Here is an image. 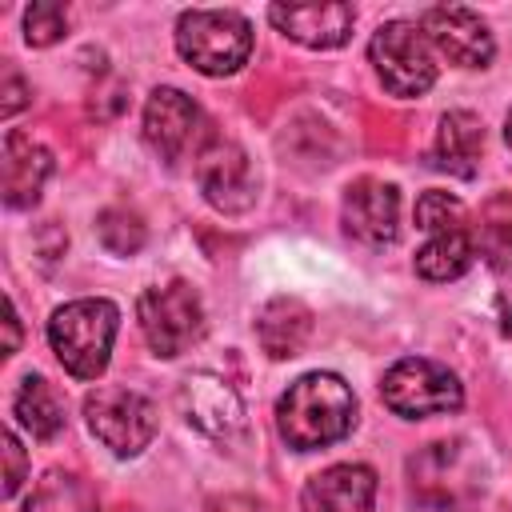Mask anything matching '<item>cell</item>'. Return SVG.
Masks as SVG:
<instances>
[{"instance_id": "e0dca14e", "label": "cell", "mask_w": 512, "mask_h": 512, "mask_svg": "<svg viewBox=\"0 0 512 512\" xmlns=\"http://www.w3.org/2000/svg\"><path fill=\"white\" fill-rule=\"evenodd\" d=\"M480 152H484V128H480V120L472 112H464V108L444 112L440 116V128H436V140H432V168L468 180L480 168Z\"/></svg>"}, {"instance_id": "8fae6325", "label": "cell", "mask_w": 512, "mask_h": 512, "mask_svg": "<svg viewBox=\"0 0 512 512\" xmlns=\"http://www.w3.org/2000/svg\"><path fill=\"white\" fill-rule=\"evenodd\" d=\"M180 408H184L188 424H196L216 444H236L244 436V428H248L236 388L228 380L212 376V372H192L180 384Z\"/></svg>"}, {"instance_id": "3957f363", "label": "cell", "mask_w": 512, "mask_h": 512, "mask_svg": "<svg viewBox=\"0 0 512 512\" xmlns=\"http://www.w3.org/2000/svg\"><path fill=\"white\" fill-rule=\"evenodd\" d=\"M416 228L424 232V244L416 252V272L432 284L456 280L472 268L476 256V228L464 212V204L448 192H424L416 200Z\"/></svg>"}, {"instance_id": "44dd1931", "label": "cell", "mask_w": 512, "mask_h": 512, "mask_svg": "<svg viewBox=\"0 0 512 512\" xmlns=\"http://www.w3.org/2000/svg\"><path fill=\"white\" fill-rule=\"evenodd\" d=\"M24 512H100L92 492L76 480V476H64V472H52L36 492L32 500L24 504Z\"/></svg>"}, {"instance_id": "ba28073f", "label": "cell", "mask_w": 512, "mask_h": 512, "mask_svg": "<svg viewBox=\"0 0 512 512\" xmlns=\"http://www.w3.org/2000/svg\"><path fill=\"white\" fill-rule=\"evenodd\" d=\"M84 420H88V432L116 456H136L156 436L152 400L132 388H116V384L84 396Z\"/></svg>"}, {"instance_id": "7402d4cb", "label": "cell", "mask_w": 512, "mask_h": 512, "mask_svg": "<svg viewBox=\"0 0 512 512\" xmlns=\"http://www.w3.org/2000/svg\"><path fill=\"white\" fill-rule=\"evenodd\" d=\"M96 232H100L104 248L116 252V256H132V252L144 244V224H140V216L128 212V208H108V212H100Z\"/></svg>"}, {"instance_id": "9c48e42d", "label": "cell", "mask_w": 512, "mask_h": 512, "mask_svg": "<svg viewBox=\"0 0 512 512\" xmlns=\"http://www.w3.org/2000/svg\"><path fill=\"white\" fill-rule=\"evenodd\" d=\"M204 136V112L180 88H156L144 104V140L164 164H180Z\"/></svg>"}, {"instance_id": "8992f818", "label": "cell", "mask_w": 512, "mask_h": 512, "mask_svg": "<svg viewBox=\"0 0 512 512\" xmlns=\"http://www.w3.org/2000/svg\"><path fill=\"white\" fill-rule=\"evenodd\" d=\"M372 68L380 76V84L392 96H424L436 84V56L432 44L424 36L420 24L412 20H388L376 28L372 44H368Z\"/></svg>"}, {"instance_id": "ac0fdd59", "label": "cell", "mask_w": 512, "mask_h": 512, "mask_svg": "<svg viewBox=\"0 0 512 512\" xmlns=\"http://www.w3.org/2000/svg\"><path fill=\"white\" fill-rule=\"evenodd\" d=\"M256 336L264 344V352L272 360H284V356H296L308 336H312V312L304 300L296 296H276L260 308V320H256Z\"/></svg>"}, {"instance_id": "2e32d148", "label": "cell", "mask_w": 512, "mask_h": 512, "mask_svg": "<svg viewBox=\"0 0 512 512\" xmlns=\"http://www.w3.org/2000/svg\"><path fill=\"white\" fill-rule=\"evenodd\" d=\"M0 172H4V204L32 208L52 172V152L24 132H8L0 148Z\"/></svg>"}, {"instance_id": "5bb4252c", "label": "cell", "mask_w": 512, "mask_h": 512, "mask_svg": "<svg viewBox=\"0 0 512 512\" xmlns=\"http://www.w3.org/2000/svg\"><path fill=\"white\" fill-rule=\"evenodd\" d=\"M372 500L376 472L368 464H332L316 472L300 492L304 512H372Z\"/></svg>"}, {"instance_id": "d4e9b609", "label": "cell", "mask_w": 512, "mask_h": 512, "mask_svg": "<svg viewBox=\"0 0 512 512\" xmlns=\"http://www.w3.org/2000/svg\"><path fill=\"white\" fill-rule=\"evenodd\" d=\"M24 80L12 72V68H4V100H0V116H16L20 108H24Z\"/></svg>"}, {"instance_id": "cb8c5ba5", "label": "cell", "mask_w": 512, "mask_h": 512, "mask_svg": "<svg viewBox=\"0 0 512 512\" xmlns=\"http://www.w3.org/2000/svg\"><path fill=\"white\" fill-rule=\"evenodd\" d=\"M4 496H16V488L24 484V448L12 432H4Z\"/></svg>"}, {"instance_id": "9a60e30c", "label": "cell", "mask_w": 512, "mask_h": 512, "mask_svg": "<svg viewBox=\"0 0 512 512\" xmlns=\"http://www.w3.org/2000/svg\"><path fill=\"white\" fill-rule=\"evenodd\" d=\"M268 20L304 48H336L352 32V4H272Z\"/></svg>"}, {"instance_id": "277c9868", "label": "cell", "mask_w": 512, "mask_h": 512, "mask_svg": "<svg viewBox=\"0 0 512 512\" xmlns=\"http://www.w3.org/2000/svg\"><path fill=\"white\" fill-rule=\"evenodd\" d=\"M180 56L204 76H232L252 56V24L232 8H192L176 20Z\"/></svg>"}, {"instance_id": "7a4b0ae2", "label": "cell", "mask_w": 512, "mask_h": 512, "mask_svg": "<svg viewBox=\"0 0 512 512\" xmlns=\"http://www.w3.org/2000/svg\"><path fill=\"white\" fill-rule=\"evenodd\" d=\"M116 328H120V308L104 296H84L52 312L48 344L76 380H96L108 368Z\"/></svg>"}, {"instance_id": "603a6c76", "label": "cell", "mask_w": 512, "mask_h": 512, "mask_svg": "<svg viewBox=\"0 0 512 512\" xmlns=\"http://www.w3.org/2000/svg\"><path fill=\"white\" fill-rule=\"evenodd\" d=\"M68 32V8L64 4H52V0H40L24 12V40L32 48H48L56 44L60 36Z\"/></svg>"}, {"instance_id": "6da1fadb", "label": "cell", "mask_w": 512, "mask_h": 512, "mask_svg": "<svg viewBox=\"0 0 512 512\" xmlns=\"http://www.w3.org/2000/svg\"><path fill=\"white\" fill-rule=\"evenodd\" d=\"M356 424V396L336 372H308L276 404V428L288 448L312 452L344 440Z\"/></svg>"}, {"instance_id": "4316f807", "label": "cell", "mask_w": 512, "mask_h": 512, "mask_svg": "<svg viewBox=\"0 0 512 512\" xmlns=\"http://www.w3.org/2000/svg\"><path fill=\"white\" fill-rule=\"evenodd\" d=\"M504 140H508V148H512V112H508V124H504Z\"/></svg>"}, {"instance_id": "d6986e66", "label": "cell", "mask_w": 512, "mask_h": 512, "mask_svg": "<svg viewBox=\"0 0 512 512\" xmlns=\"http://www.w3.org/2000/svg\"><path fill=\"white\" fill-rule=\"evenodd\" d=\"M12 416L16 424L32 436V440H52L60 428H64V400L60 392L44 380V376H24L20 388H16V400H12Z\"/></svg>"}, {"instance_id": "4fadbf2b", "label": "cell", "mask_w": 512, "mask_h": 512, "mask_svg": "<svg viewBox=\"0 0 512 512\" xmlns=\"http://www.w3.org/2000/svg\"><path fill=\"white\" fill-rule=\"evenodd\" d=\"M196 180L212 208L220 212H244L256 200V176L248 164V152L232 140H212L196 152Z\"/></svg>"}, {"instance_id": "5b68a950", "label": "cell", "mask_w": 512, "mask_h": 512, "mask_svg": "<svg viewBox=\"0 0 512 512\" xmlns=\"http://www.w3.org/2000/svg\"><path fill=\"white\" fill-rule=\"evenodd\" d=\"M136 320L148 340V348L164 360L188 352L204 336V304L184 280H168L156 288H144L136 300Z\"/></svg>"}, {"instance_id": "52a82bcc", "label": "cell", "mask_w": 512, "mask_h": 512, "mask_svg": "<svg viewBox=\"0 0 512 512\" xmlns=\"http://www.w3.org/2000/svg\"><path fill=\"white\" fill-rule=\"evenodd\" d=\"M380 396L404 420L444 416V412H456L464 404V388H460L456 372H448L444 364L424 360V356L396 360L380 380Z\"/></svg>"}, {"instance_id": "7c38bea8", "label": "cell", "mask_w": 512, "mask_h": 512, "mask_svg": "<svg viewBox=\"0 0 512 512\" xmlns=\"http://www.w3.org/2000/svg\"><path fill=\"white\" fill-rule=\"evenodd\" d=\"M420 28L428 36V44L448 56L456 68H484L496 52L492 44V32L488 24L472 12V8H460V4H436L420 16Z\"/></svg>"}, {"instance_id": "ffe728a7", "label": "cell", "mask_w": 512, "mask_h": 512, "mask_svg": "<svg viewBox=\"0 0 512 512\" xmlns=\"http://www.w3.org/2000/svg\"><path fill=\"white\" fill-rule=\"evenodd\" d=\"M476 252L492 268H512V192H496L476 216Z\"/></svg>"}, {"instance_id": "484cf974", "label": "cell", "mask_w": 512, "mask_h": 512, "mask_svg": "<svg viewBox=\"0 0 512 512\" xmlns=\"http://www.w3.org/2000/svg\"><path fill=\"white\" fill-rule=\"evenodd\" d=\"M4 328H8V340H4V356H12L20 348V324H16V308L12 300H4Z\"/></svg>"}, {"instance_id": "30bf717a", "label": "cell", "mask_w": 512, "mask_h": 512, "mask_svg": "<svg viewBox=\"0 0 512 512\" xmlns=\"http://www.w3.org/2000/svg\"><path fill=\"white\" fill-rule=\"evenodd\" d=\"M340 224L352 240L368 248H384L400 236V192L388 180L360 176L344 188L340 200Z\"/></svg>"}]
</instances>
